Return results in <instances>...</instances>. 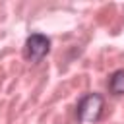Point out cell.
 I'll return each mask as SVG.
<instances>
[{"mask_svg": "<svg viewBox=\"0 0 124 124\" xmlns=\"http://www.w3.org/2000/svg\"><path fill=\"white\" fill-rule=\"evenodd\" d=\"M103 107H105V99L99 93H87L79 99L76 116L79 122H97L103 114Z\"/></svg>", "mask_w": 124, "mask_h": 124, "instance_id": "1", "label": "cell"}, {"mask_svg": "<svg viewBox=\"0 0 124 124\" xmlns=\"http://www.w3.org/2000/svg\"><path fill=\"white\" fill-rule=\"evenodd\" d=\"M50 50V39L43 33H31L25 41V56L31 62H41Z\"/></svg>", "mask_w": 124, "mask_h": 124, "instance_id": "2", "label": "cell"}, {"mask_svg": "<svg viewBox=\"0 0 124 124\" xmlns=\"http://www.w3.org/2000/svg\"><path fill=\"white\" fill-rule=\"evenodd\" d=\"M108 91L112 95H124V70L112 72V76L108 79Z\"/></svg>", "mask_w": 124, "mask_h": 124, "instance_id": "3", "label": "cell"}]
</instances>
